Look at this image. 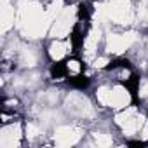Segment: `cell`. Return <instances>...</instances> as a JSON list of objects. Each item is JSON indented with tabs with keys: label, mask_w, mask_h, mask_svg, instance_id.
Returning a JSON list of instances; mask_svg holds the SVG:
<instances>
[{
	"label": "cell",
	"mask_w": 148,
	"mask_h": 148,
	"mask_svg": "<svg viewBox=\"0 0 148 148\" xmlns=\"http://www.w3.org/2000/svg\"><path fill=\"white\" fill-rule=\"evenodd\" d=\"M26 131H25V120L2 124L0 127V146L2 148H14L25 145Z\"/></svg>",
	"instance_id": "4"
},
{
	"label": "cell",
	"mask_w": 148,
	"mask_h": 148,
	"mask_svg": "<svg viewBox=\"0 0 148 148\" xmlns=\"http://www.w3.org/2000/svg\"><path fill=\"white\" fill-rule=\"evenodd\" d=\"M79 49L77 42L73 40V37H51L45 45V56L51 61V64L61 63L71 54H75Z\"/></svg>",
	"instance_id": "2"
},
{
	"label": "cell",
	"mask_w": 148,
	"mask_h": 148,
	"mask_svg": "<svg viewBox=\"0 0 148 148\" xmlns=\"http://www.w3.org/2000/svg\"><path fill=\"white\" fill-rule=\"evenodd\" d=\"M94 101L99 108L110 110V112H119L127 106H131L134 101V91L131 86L113 82L110 79L101 80L94 87Z\"/></svg>",
	"instance_id": "1"
},
{
	"label": "cell",
	"mask_w": 148,
	"mask_h": 148,
	"mask_svg": "<svg viewBox=\"0 0 148 148\" xmlns=\"http://www.w3.org/2000/svg\"><path fill=\"white\" fill-rule=\"evenodd\" d=\"M132 91H134V101H136V105H139L143 110L148 112V75L138 77Z\"/></svg>",
	"instance_id": "5"
},
{
	"label": "cell",
	"mask_w": 148,
	"mask_h": 148,
	"mask_svg": "<svg viewBox=\"0 0 148 148\" xmlns=\"http://www.w3.org/2000/svg\"><path fill=\"white\" fill-rule=\"evenodd\" d=\"M101 73L113 82L125 84V86H131V87H134V84L138 80V73H136L134 64H131L127 59H122V58H115L112 61V64Z\"/></svg>",
	"instance_id": "3"
}]
</instances>
